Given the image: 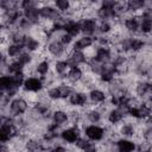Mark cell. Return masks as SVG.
<instances>
[{"label":"cell","mask_w":152,"mask_h":152,"mask_svg":"<svg viewBox=\"0 0 152 152\" xmlns=\"http://www.w3.org/2000/svg\"><path fill=\"white\" fill-rule=\"evenodd\" d=\"M31 107V103L28 102V100L21 95L20 93L14 96L13 99L10 100L8 104H7V110H8V115L12 116V118H15V116H24L28 109Z\"/></svg>","instance_id":"1"},{"label":"cell","mask_w":152,"mask_h":152,"mask_svg":"<svg viewBox=\"0 0 152 152\" xmlns=\"http://www.w3.org/2000/svg\"><path fill=\"white\" fill-rule=\"evenodd\" d=\"M44 50L46 52V57H50V59L56 61V59H62L65 58L69 49L64 46L57 38H51L48 40V43L44 45Z\"/></svg>","instance_id":"2"},{"label":"cell","mask_w":152,"mask_h":152,"mask_svg":"<svg viewBox=\"0 0 152 152\" xmlns=\"http://www.w3.org/2000/svg\"><path fill=\"white\" fill-rule=\"evenodd\" d=\"M81 129H82V135L84 138H87L89 141L100 144L106 138V135H104V127L102 125L87 124V125H83L81 127Z\"/></svg>","instance_id":"3"},{"label":"cell","mask_w":152,"mask_h":152,"mask_svg":"<svg viewBox=\"0 0 152 152\" xmlns=\"http://www.w3.org/2000/svg\"><path fill=\"white\" fill-rule=\"evenodd\" d=\"M82 135V129L77 125H69L59 131V140L64 145H74Z\"/></svg>","instance_id":"4"},{"label":"cell","mask_w":152,"mask_h":152,"mask_svg":"<svg viewBox=\"0 0 152 152\" xmlns=\"http://www.w3.org/2000/svg\"><path fill=\"white\" fill-rule=\"evenodd\" d=\"M45 89V84L44 81L38 77V76H26L23 86H21V91L24 93H28V94H38L40 91H43Z\"/></svg>","instance_id":"5"},{"label":"cell","mask_w":152,"mask_h":152,"mask_svg":"<svg viewBox=\"0 0 152 152\" xmlns=\"http://www.w3.org/2000/svg\"><path fill=\"white\" fill-rule=\"evenodd\" d=\"M38 11H39V17L42 21L53 23L62 15V13L57 11L56 7L53 6V2H40Z\"/></svg>","instance_id":"6"},{"label":"cell","mask_w":152,"mask_h":152,"mask_svg":"<svg viewBox=\"0 0 152 152\" xmlns=\"http://www.w3.org/2000/svg\"><path fill=\"white\" fill-rule=\"evenodd\" d=\"M66 102L69 103V106L71 108H75V109H84V108H88V104H89L88 94H87V91L75 89L72 91V94L69 96V99L66 100Z\"/></svg>","instance_id":"7"},{"label":"cell","mask_w":152,"mask_h":152,"mask_svg":"<svg viewBox=\"0 0 152 152\" xmlns=\"http://www.w3.org/2000/svg\"><path fill=\"white\" fill-rule=\"evenodd\" d=\"M97 23L99 21H97V19L95 17H90V15L81 17L78 19V24H80V28H81V34L94 37L96 34Z\"/></svg>","instance_id":"8"},{"label":"cell","mask_w":152,"mask_h":152,"mask_svg":"<svg viewBox=\"0 0 152 152\" xmlns=\"http://www.w3.org/2000/svg\"><path fill=\"white\" fill-rule=\"evenodd\" d=\"M69 65V68L72 66H82L84 64H87L88 62V56L86 53V51H80V50H72L69 49L65 58H64Z\"/></svg>","instance_id":"9"},{"label":"cell","mask_w":152,"mask_h":152,"mask_svg":"<svg viewBox=\"0 0 152 152\" xmlns=\"http://www.w3.org/2000/svg\"><path fill=\"white\" fill-rule=\"evenodd\" d=\"M88 94V100H89V104H91V107H99L104 104L108 101V94L104 89L99 88V87H94L90 90L87 91Z\"/></svg>","instance_id":"10"},{"label":"cell","mask_w":152,"mask_h":152,"mask_svg":"<svg viewBox=\"0 0 152 152\" xmlns=\"http://www.w3.org/2000/svg\"><path fill=\"white\" fill-rule=\"evenodd\" d=\"M94 53L90 58H93L95 62L100 64H107L110 63L113 57V49L112 46H94Z\"/></svg>","instance_id":"11"},{"label":"cell","mask_w":152,"mask_h":152,"mask_svg":"<svg viewBox=\"0 0 152 152\" xmlns=\"http://www.w3.org/2000/svg\"><path fill=\"white\" fill-rule=\"evenodd\" d=\"M127 119V115L118 107H110L107 113H106V118H104V121L110 125V126H114V127H118L120 124H122L125 120Z\"/></svg>","instance_id":"12"},{"label":"cell","mask_w":152,"mask_h":152,"mask_svg":"<svg viewBox=\"0 0 152 152\" xmlns=\"http://www.w3.org/2000/svg\"><path fill=\"white\" fill-rule=\"evenodd\" d=\"M50 121L59 128L65 127V125L69 124V110L64 108H53L51 112Z\"/></svg>","instance_id":"13"},{"label":"cell","mask_w":152,"mask_h":152,"mask_svg":"<svg viewBox=\"0 0 152 152\" xmlns=\"http://www.w3.org/2000/svg\"><path fill=\"white\" fill-rule=\"evenodd\" d=\"M94 44H95L94 37L81 34L80 37H77V39H75L72 42L70 49H72V50H80V51H87V50L91 49L94 46Z\"/></svg>","instance_id":"14"},{"label":"cell","mask_w":152,"mask_h":152,"mask_svg":"<svg viewBox=\"0 0 152 152\" xmlns=\"http://www.w3.org/2000/svg\"><path fill=\"white\" fill-rule=\"evenodd\" d=\"M114 144L116 152H135L137 148V142L128 138H118Z\"/></svg>","instance_id":"15"},{"label":"cell","mask_w":152,"mask_h":152,"mask_svg":"<svg viewBox=\"0 0 152 152\" xmlns=\"http://www.w3.org/2000/svg\"><path fill=\"white\" fill-rule=\"evenodd\" d=\"M83 75H84V71H83V69H82L81 66H72V68H69V70H68V72H66V75H65V81H64V82L70 83V84H72V86L75 87L76 84L80 83V81L82 80Z\"/></svg>","instance_id":"16"},{"label":"cell","mask_w":152,"mask_h":152,"mask_svg":"<svg viewBox=\"0 0 152 152\" xmlns=\"http://www.w3.org/2000/svg\"><path fill=\"white\" fill-rule=\"evenodd\" d=\"M63 32L68 33L74 39H76L77 37H80L81 36V28H80L78 20H75V19L69 18V20L66 21V24H65V26L63 28Z\"/></svg>","instance_id":"17"},{"label":"cell","mask_w":152,"mask_h":152,"mask_svg":"<svg viewBox=\"0 0 152 152\" xmlns=\"http://www.w3.org/2000/svg\"><path fill=\"white\" fill-rule=\"evenodd\" d=\"M24 51V48L21 45H18V44H12V43H8L6 46H5V55L6 57L11 61V59H15L21 52Z\"/></svg>","instance_id":"18"},{"label":"cell","mask_w":152,"mask_h":152,"mask_svg":"<svg viewBox=\"0 0 152 152\" xmlns=\"http://www.w3.org/2000/svg\"><path fill=\"white\" fill-rule=\"evenodd\" d=\"M23 66H30V65H32L33 64V62H34V53H31V52H27V51H23L17 58H15Z\"/></svg>","instance_id":"19"},{"label":"cell","mask_w":152,"mask_h":152,"mask_svg":"<svg viewBox=\"0 0 152 152\" xmlns=\"http://www.w3.org/2000/svg\"><path fill=\"white\" fill-rule=\"evenodd\" d=\"M53 6L62 14H65V13H68L71 10V2L69 0H56L53 2Z\"/></svg>","instance_id":"20"},{"label":"cell","mask_w":152,"mask_h":152,"mask_svg":"<svg viewBox=\"0 0 152 152\" xmlns=\"http://www.w3.org/2000/svg\"><path fill=\"white\" fill-rule=\"evenodd\" d=\"M40 2L34 1V0H23L19 1V8L23 10H27V8H34V7H39Z\"/></svg>","instance_id":"21"},{"label":"cell","mask_w":152,"mask_h":152,"mask_svg":"<svg viewBox=\"0 0 152 152\" xmlns=\"http://www.w3.org/2000/svg\"><path fill=\"white\" fill-rule=\"evenodd\" d=\"M46 152H70V150L66 147V145H64L63 142H59V144L52 145Z\"/></svg>","instance_id":"22"},{"label":"cell","mask_w":152,"mask_h":152,"mask_svg":"<svg viewBox=\"0 0 152 152\" xmlns=\"http://www.w3.org/2000/svg\"><path fill=\"white\" fill-rule=\"evenodd\" d=\"M82 152H100L99 144L90 141V142H89V144L83 148V151H82Z\"/></svg>","instance_id":"23"},{"label":"cell","mask_w":152,"mask_h":152,"mask_svg":"<svg viewBox=\"0 0 152 152\" xmlns=\"http://www.w3.org/2000/svg\"><path fill=\"white\" fill-rule=\"evenodd\" d=\"M10 59L6 57V55H5V51H2V50H0V65H2V64H5V63H7Z\"/></svg>","instance_id":"24"},{"label":"cell","mask_w":152,"mask_h":152,"mask_svg":"<svg viewBox=\"0 0 152 152\" xmlns=\"http://www.w3.org/2000/svg\"><path fill=\"white\" fill-rule=\"evenodd\" d=\"M0 152H11V148H10L8 144L0 142Z\"/></svg>","instance_id":"25"}]
</instances>
